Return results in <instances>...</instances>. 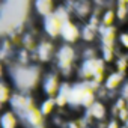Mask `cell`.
<instances>
[{
  "label": "cell",
  "mask_w": 128,
  "mask_h": 128,
  "mask_svg": "<svg viewBox=\"0 0 128 128\" xmlns=\"http://www.w3.org/2000/svg\"><path fill=\"white\" fill-rule=\"evenodd\" d=\"M90 124L88 122V119L83 114H72L70 118H66V120L63 122V125L60 128H88Z\"/></svg>",
  "instance_id": "cell-14"
},
{
  "label": "cell",
  "mask_w": 128,
  "mask_h": 128,
  "mask_svg": "<svg viewBox=\"0 0 128 128\" xmlns=\"http://www.w3.org/2000/svg\"><path fill=\"white\" fill-rule=\"evenodd\" d=\"M21 119H23L24 128H41V126L48 125V119L42 114V112L39 110L38 106H35L30 110H27L21 116Z\"/></svg>",
  "instance_id": "cell-8"
},
{
  "label": "cell",
  "mask_w": 128,
  "mask_h": 128,
  "mask_svg": "<svg viewBox=\"0 0 128 128\" xmlns=\"http://www.w3.org/2000/svg\"><path fill=\"white\" fill-rule=\"evenodd\" d=\"M110 71H113V65H107V63L101 59V56L94 57V59L80 60L78 66H77L76 80L95 82L96 84L102 86Z\"/></svg>",
  "instance_id": "cell-3"
},
{
  "label": "cell",
  "mask_w": 128,
  "mask_h": 128,
  "mask_svg": "<svg viewBox=\"0 0 128 128\" xmlns=\"http://www.w3.org/2000/svg\"><path fill=\"white\" fill-rule=\"evenodd\" d=\"M60 3H62L60 0H35L33 2V12L38 18L42 20V18L51 15Z\"/></svg>",
  "instance_id": "cell-11"
},
{
  "label": "cell",
  "mask_w": 128,
  "mask_h": 128,
  "mask_svg": "<svg viewBox=\"0 0 128 128\" xmlns=\"http://www.w3.org/2000/svg\"><path fill=\"white\" fill-rule=\"evenodd\" d=\"M0 128H24L23 119L11 107L3 108L0 114Z\"/></svg>",
  "instance_id": "cell-10"
},
{
  "label": "cell",
  "mask_w": 128,
  "mask_h": 128,
  "mask_svg": "<svg viewBox=\"0 0 128 128\" xmlns=\"http://www.w3.org/2000/svg\"><path fill=\"white\" fill-rule=\"evenodd\" d=\"M80 63V51L78 45H70V44H57L53 68L62 76L63 80L66 82H74L76 74H77V66Z\"/></svg>",
  "instance_id": "cell-2"
},
{
  "label": "cell",
  "mask_w": 128,
  "mask_h": 128,
  "mask_svg": "<svg viewBox=\"0 0 128 128\" xmlns=\"http://www.w3.org/2000/svg\"><path fill=\"white\" fill-rule=\"evenodd\" d=\"M38 107L39 110L42 112V114L50 120L59 110L57 104H56V98H50V96H42L38 102Z\"/></svg>",
  "instance_id": "cell-13"
},
{
  "label": "cell",
  "mask_w": 128,
  "mask_h": 128,
  "mask_svg": "<svg viewBox=\"0 0 128 128\" xmlns=\"http://www.w3.org/2000/svg\"><path fill=\"white\" fill-rule=\"evenodd\" d=\"M59 41L70 45H78L82 42V23L74 18L68 20L60 30Z\"/></svg>",
  "instance_id": "cell-6"
},
{
  "label": "cell",
  "mask_w": 128,
  "mask_h": 128,
  "mask_svg": "<svg viewBox=\"0 0 128 128\" xmlns=\"http://www.w3.org/2000/svg\"><path fill=\"white\" fill-rule=\"evenodd\" d=\"M118 47L128 54V27H124L120 29L119 32V36H118Z\"/></svg>",
  "instance_id": "cell-17"
},
{
  "label": "cell",
  "mask_w": 128,
  "mask_h": 128,
  "mask_svg": "<svg viewBox=\"0 0 128 128\" xmlns=\"http://www.w3.org/2000/svg\"><path fill=\"white\" fill-rule=\"evenodd\" d=\"M63 82H65V80L62 78V76L53 66H47V68H44L38 94L41 96L56 98V95L59 94V90H60V88L63 84Z\"/></svg>",
  "instance_id": "cell-4"
},
{
  "label": "cell",
  "mask_w": 128,
  "mask_h": 128,
  "mask_svg": "<svg viewBox=\"0 0 128 128\" xmlns=\"http://www.w3.org/2000/svg\"><path fill=\"white\" fill-rule=\"evenodd\" d=\"M119 95H120V96H124V98H128V78H126V82L124 83V86L120 88Z\"/></svg>",
  "instance_id": "cell-19"
},
{
  "label": "cell",
  "mask_w": 128,
  "mask_h": 128,
  "mask_svg": "<svg viewBox=\"0 0 128 128\" xmlns=\"http://www.w3.org/2000/svg\"><path fill=\"white\" fill-rule=\"evenodd\" d=\"M106 128H122V122L116 118H110L106 122Z\"/></svg>",
  "instance_id": "cell-18"
},
{
  "label": "cell",
  "mask_w": 128,
  "mask_h": 128,
  "mask_svg": "<svg viewBox=\"0 0 128 128\" xmlns=\"http://www.w3.org/2000/svg\"><path fill=\"white\" fill-rule=\"evenodd\" d=\"M57 44L56 41L42 36L39 39V44L36 47V50L33 51V59L36 65H41L44 68L51 66L54 62V56H56V50H57Z\"/></svg>",
  "instance_id": "cell-5"
},
{
  "label": "cell",
  "mask_w": 128,
  "mask_h": 128,
  "mask_svg": "<svg viewBox=\"0 0 128 128\" xmlns=\"http://www.w3.org/2000/svg\"><path fill=\"white\" fill-rule=\"evenodd\" d=\"M101 86L95 82H80L74 80L70 89V104L68 110L71 114H83L96 100V92Z\"/></svg>",
  "instance_id": "cell-1"
},
{
  "label": "cell",
  "mask_w": 128,
  "mask_h": 128,
  "mask_svg": "<svg viewBox=\"0 0 128 128\" xmlns=\"http://www.w3.org/2000/svg\"><path fill=\"white\" fill-rule=\"evenodd\" d=\"M15 92L17 89L11 83V80L8 77H2V82H0V107H2V110L9 107Z\"/></svg>",
  "instance_id": "cell-12"
},
{
  "label": "cell",
  "mask_w": 128,
  "mask_h": 128,
  "mask_svg": "<svg viewBox=\"0 0 128 128\" xmlns=\"http://www.w3.org/2000/svg\"><path fill=\"white\" fill-rule=\"evenodd\" d=\"M101 26L104 27H110V26H116L118 20H116V9L114 8H104L101 11Z\"/></svg>",
  "instance_id": "cell-15"
},
{
  "label": "cell",
  "mask_w": 128,
  "mask_h": 128,
  "mask_svg": "<svg viewBox=\"0 0 128 128\" xmlns=\"http://www.w3.org/2000/svg\"><path fill=\"white\" fill-rule=\"evenodd\" d=\"M41 128H53V126H51V125L48 124V125H45V126H41Z\"/></svg>",
  "instance_id": "cell-20"
},
{
  "label": "cell",
  "mask_w": 128,
  "mask_h": 128,
  "mask_svg": "<svg viewBox=\"0 0 128 128\" xmlns=\"http://www.w3.org/2000/svg\"><path fill=\"white\" fill-rule=\"evenodd\" d=\"M126 76L125 74H122V72H118V71H110L108 72V76H107V78H106V82H104V88L110 92V95H113L114 98L119 95V90H120V88L124 86V83L126 82Z\"/></svg>",
  "instance_id": "cell-9"
},
{
  "label": "cell",
  "mask_w": 128,
  "mask_h": 128,
  "mask_svg": "<svg viewBox=\"0 0 128 128\" xmlns=\"http://www.w3.org/2000/svg\"><path fill=\"white\" fill-rule=\"evenodd\" d=\"M126 108H128V98H126Z\"/></svg>",
  "instance_id": "cell-21"
},
{
  "label": "cell",
  "mask_w": 128,
  "mask_h": 128,
  "mask_svg": "<svg viewBox=\"0 0 128 128\" xmlns=\"http://www.w3.org/2000/svg\"><path fill=\"white\" fill-rule=\"evenodd\" d=\"M113 70L118 72H122L128 77V54L126 53H122L116 57V60L113 63Z\"/></svg>",
  "instance_id": "cell-16"
},
{
  "label": "cell",
  "mask_w": 128,
  "mask_h": 128,
  "mask_svg": "<svg viewBox=\"0 0 128 128\" xmlns=\"http://www.w3.org/2000/svg\"><path fill=\"white\" fill-rule=\"evenodd\" d=\"M83 116L88 119L89 124H101L110 119V104L101 100H96L84 113Z\"/></svg>",
  "instance_id": "cell-7"
}]
</instances>
